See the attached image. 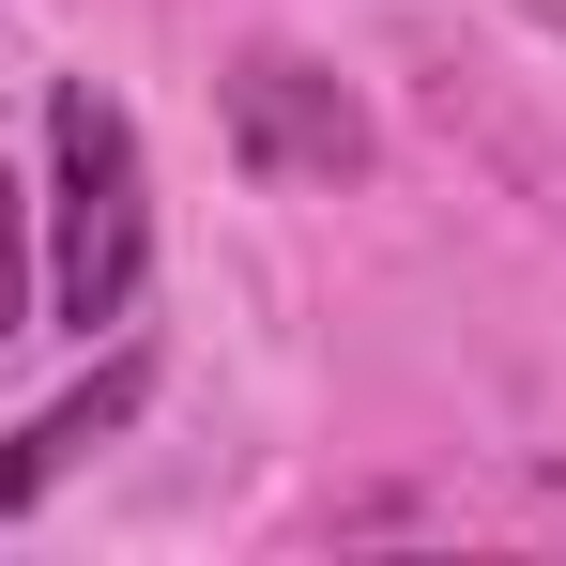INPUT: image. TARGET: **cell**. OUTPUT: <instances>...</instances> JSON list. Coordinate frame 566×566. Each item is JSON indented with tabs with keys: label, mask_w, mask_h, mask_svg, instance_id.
Masks as SVG:
<instances>
[{
	"label": "cell",
	"mask_w": 566,
	"mask_h": 566,
	"mask_svg": "<svg viewBox=\"0 0 566 566\" xmlns=\"http://www.w3.org/2000/svg\"><path fill=\"white\" fill-rule=\"evenodd\" d=\"M31 291H46V261H31V199H15V169H0V337L31 322Z\"/></svg>",
	"instance_id": "cell-4"
},
{
	"label": "cell",
	"mask_w": 566,
	"mask_h": 566,
	"mask_svg": "<svg viewBox=\"0 0 566 566\" xmlns=\"http://www.w3.org/2000/svg\"><path fill=\"white\" fill-rule=\"evenodd\" d=\"M214 107H230L245 185H353V169H368V107H353L337 62H306V46H245V62L214 77Z\"/></svg>",
	"instance_id": "cell-2"
},
{
	"label": "cell",
	"mask_w": 566,
	"mask_h": 566,
	"mask_svg": "<svg viewBox=\"0 0 566 566\" xmlns=\"http://www.w3.org/2000/svg\"><path fill=\"white\" fill-rule=\"evenodd\" d=\"M138 398H154V353H107L93 382H62V398H46V413L0 444V521H31V505L93 460V444H123V429H138Z\"/></svg>",
	"instance_id": "cell-3"
},
{
	"label": "cell",
	"mask_w": 566,
	"mask_h": 566,
	"mask_svg": "<svg viewBox=\"0 0 566 566\" xmlns=\"http://www.w3.org/2000/svg\"><path fill=\"white\" fill-rule=\"evenodd\" d=\"M552 490H566V474H552Z\"/></svg>",
	"instance_id": "cell-5"
},
{
	"label": "cell",
	"mask_w": 566,
	"mask_h": 566,
	"mask_svg": "<svg viewBox=\"0 0 566 566\" xmlns=\"http://www.w3.org/2000/svg\"><path fill=\"white\" fill-rule=\"evenodd\" d=\"M138 276H154V169H138V123H123V93L62 77V93H46V306L93 337V322L138 306Z\"/></svg>",
	"instance_id": "cell-1"
}]
</instances>
